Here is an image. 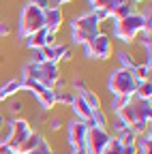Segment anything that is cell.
<instances>
[{
  "mask_svg": "<svg viewBox=\"0 0 152 154\" xmlns=\"http://www.w3.org/2000/svg\"><path fill=\"white\" fill-rule=\"evenodd\" d=\"M62 22H64V13H62L60 7H49V9L45 11V24H43V28H45L47 32H54V34H56V32L60 30Z\"/></svg>",
  "mask_w": 152,
  "mask_h": 154,
  "instance_id": "11",
  "label": "cell"
},
{
  "mask_svg": "<svg viewBox=\"0 0 152 154\" xmlns=\"http://www.w3.org/2000/svg\"><path fill=\"white\" fill-rule=\"evenodd\" d=\"M79 96H82V99L88 103V107H90V109H101V99H99V96L94 94L90 88L82 90V92H79Z\"/></svg>",
  "mask_w": 152,
  "mask_h": 154,
  "instance_id": "20",
  "label": "cell"
},
{
  "mask_svg": "<svg viewBox=\"0 0 152 154\" xmlns=\"http://www.w3.org/2000/svg\"><path fill=\"white\" fill-rule=\"evenodd\" d=\"M73 86H75V88H77L79 92L88 88V86H86V82H84V77H75V79H73Z\"/></svg>",
  "mask_w": 152,
  "mask_h": 154,
  "instance_id": "29",
  "label": "cell"
},
{
  "mask_svg": "<svg viewBox=\"0 0 152 154\" xmlns=\"http://www.w3.org/2000/svg\"><path fill=\"white\" fill-rule=\"evenodd\" d=\"M116 116L126 126L135 124V122H150L152 120V105H150V101H141V99H135V96H133L131 103L124 109H120Z\"/></svg>",
  "mask_w": 152,
  "mask_h": 154,
  "instance_id": "5",
  "label": "cell"
},
{
  "mask_svg": "<svg viewBox=\"0 0 152 154\" xmlns=\"http://www.w3.org/2000/svg\"><path fill=\"white\" fill-rule=\"evenodd\" d=\"M133 2H144V0H133Z\"/></svg>",
  "mask_w": 152,
  "mask_h": 154,
  "instance_id": "39",
  "label": "cell"
},
{
  "mask_svg": "<svg viewBox=\"0 0 152 154\" xmlns=\"http://www.w3.org/2000/svg\"><path fill=\"white\" fill-rule=\"evenodd\" d=\"M71 109H73V113H75V116H77L75 120H82V122H86V124L90 126V118H92V111H94V109H90V107H88V103L82 99L79 94L75 96V101L71 103Z\"/></svg>",
  "mask_w": 152,
  "mask_h": 154,
  "instance_id": "12",
  "label": "cell"
},
{
  "mask_svg": "<svg viewBox=\"0 0 152 154\" xmlns=\"http://www.w3.org/2000/svg\"><path fill=\"white\" fill-rule=\"evenodd\" d=\"M28 2H30V5H34L36 9H41V11H47V9L51 7L49 0H28Z\"/></svg>",
  "mask_w": 152,
  "mask_h": 154,
  "instance_id": "27",
  "label": "cell"
},
{
  "mask_svg": "<svg viewBox=\"0 0 152 154\" xmlns=\"http://www.w3.org/2000/svg\"><path fill=\"white\" fill-rule=\"evenodd\" d=\"M150 96H152V82H139L137 90H135V99L150 101Z\"/></svg>",
  "mask_w": 152,
  "mask_h": 154,
  "instance_id": "21",
  "label": "cell"
},
{
  "mask_svg": "<svg viewBox=\"0 0 152 154\" xmlns=\"http://www.w3.org/2000/svg\"><path fill=\"white\" fill-rule=\"evenodd\" d=\"M7 126H9V135H7V139H2L0 143H2L7 150L15 152L24 139H28V135L32 133V128H30V122L28 120H22V118H17V120L11 118L7 122Z\"/></svg>",
  "mask_w": 152,
  "mask_h": 154,
  "instance_id": "6",
  "label": "cell"
},
{
  "mask_svg": "<svg viewBox=\"0 0 152 154\" xmlns=\"http://www.w3.org/2000/svg\"><path fill=\"white\" fill-rule=\"evenodd\" d=\"M88 124L82 120H73L67 126V139L71 150H84L86 148V137H88Z\"/></svg>",
  "mask_w": 152,
  "mask_h": 154,
  "instance_id": "10",
  "label": "cell"
},
{
  "mask_svg": "<svg viewBox=\"0 0 152 154\" xmlns=\"http://www.w3.org/2000/svg\"><path fill=\"white\" fill-rule=\"evenodd\" d=\"M20 79H22V77H20ZM22 86H24V90H28V92H32L36 96V101L41 103L43 111H47V109H51L56 105L54 88H47V86H43L39 82H32V79H22Z\"/></svg>",
  "mask_w": 152,
  "mask_h": 154,
  "instance_id": "8",
  "label": "cell"
},
{
  "mask_svg": "<svg viewBox=\"0 0 152 154\" xmlns=\"http://www.w3.org/2000/svg\"><path fill=\"white\" fill-rule=\"evenodd\" d=\"M2 154H15V152H11V150H7V152H2Z\"/></svg>",
  "mask_w": 152,
  "mask_h": 154,
  "instance_id": "38",
  "label": "cell"
},
{
  "mask_svg": "<svg viewBox=\"0 0 152 154\" xmlns=\"http://www.w3.org/2000/svg\"><path fill=\"white\" fill-rule=\"evenodd\" d=\"M28 154H54L51 152V148H49V143L45 141V139H41V143L39 146H36L32 152H28Z\"/></svg>",
  "mask_w": 152,
  "mask_h": 154,
  "instance_id": "26",
  "label": "cell"
},
{
  "mask_svg": "<svg viewBox=\"0 0 152 154\" xmlns=\"http://www.w3.org/2000/svg\"><path fill=\"white\" fill-rule=\"evenodd\" d=\"M150 73H152V64H137L135 71H133V75H135L137 82H150Z\"/></svg>",
  "mask_w": 152,
  "mask_h": 154,
  "instance_id": "22",
  "label": "cell"
},
{
  "mask_svg": "<svg viewBox=\"0 0 152 154\" xmlns=\"http://www.w3.org/2000/svg\"><path fill=\"white\" fill-rule=\"evenodd\" d=\"M137 79L133 71H124V69H116L109 73V79H107V88L113 96H135L137 90Z\"/></svg>",
  "mask_w": 152,
  "mask_h": 154,
  "instance_id": "2",
  "label": "cell"
},
{
  "mask_svg": "<svg viewBox=\"0 0 152 154\" xmlns=\"http://www.w3.org/2000/svg\"><path fill=\"white\" fill-rule=\"evenodd\" d=\"M144 19H146L144 13H135V11H133L129 17L113 22V36H116L118 41H122V43L135 41L137 34L144 30Z\"/></svg>",
  "mask_w": 152,
  "mask_h": 154,
  "instance_id": "3",
  "label": "cell"
},
{
  "mask_svg": "<svg viewBox=\"0 0 152 154\" xmlns=\"http://www.w3.org/2000/svg\"><path fill=\"white\" fill-rule=\"evenodd\" d=\"M116 139H118L122 146H135L137 135H135V133H133V131L126 126V128H122V131H118V133H116Z\"/></svg>",
  "mask_w": 152,
  "mask_h": 154,
  "instance_id": "18",
  "label": "cell"
},
{
  "mask_svg": "<svg viewBox=\"0 0 152 154\" xmlns=\"http://www.w3.org/2000/svg\"><path fill=\"white\" fill-rule=\"evenodd\" d=\"M99 32H101V22H99V17L94 15V11L75 17L73 24H71V36H73L75 45H86L90 38H94Z\"/></svg>",
  "mask_w": 152,
  "mask_h": 154,
  "instance_id": "1",
  "label": "cell"
},
{
  "mask_svg": "<svg viewBox=\"0 0 152 154\" xmlns=\"http://www.w3.org/2000/svg\"><path fill=\"white\" fill-rule=\"evenodd\" d=\"M133 13V5L131 2H124V5H118V7H113L109 9V19H113V22H118V19H124Z\"/></svg>",
  "mask_w": 152,
  "mask_h": 154,
  "instance_id": "16",
  "label": "cell"
},
{
  "mask_svg": "<svg viewBox=\"0 0 152 154\" xmlns=\"http://www.w3.org/2000/svg\"><path fill=\"white\" fill-rule=\"evenodd\" d=\"M2 152H7V148H5L2 143H0V154H2Z\"/></svg>",
  "mask_w": 152,
  "mask_h": 154,
  "instance_id": "37",
  "label": "cell"
},
{
  "mask_svg": "<svg viewBox=\"0 0 152 154\" xmlns=\"http://www.w3.org/2000/svg\"><path fill=\"white\" fill-rule=\"evenodd\" d=\"M118 62H120V69H124V71H135V66H137L133 54H129V51H118Z\"/></svg>",
  "mask_w": 152,
  "mask_h": 154,
  "instance_id": "19",
  "label": "cell"
},
{
  "mask_svg": "<svg viewBox=\"0 0 152 154\" xmlns=\"http://www.w3.org/2000/svg\"><path fill=\"white\" fill-rule=\"evenodd\" d=\"M113 137L109 135L107 128H99V126H90L88 128V137H86V154H101L105 143Z\"/></svg>",
  "mask_w": 152,
  "mask_h": 154,
  "instance_id": "9",
  "label": "cell"
},
{
  "mask_svg": "<svg viewBox=\"0 0 152 154\" xmlns=\"http://www.w3.org/2000/svg\"><path fill=\"white\" fill-rule=\"evenodd\" d=\"M41 139H43V137H41V135L32 131V133L28 135V139H24V141L20 143V148H17V150H15V154H28V152H32V150H34L36 146H39V143H41Z\"/></svg>",
  "mask_w": 152,
  "mask_h": 154,
  "instance_id": "14",
  "label": "cell"
},
{
  "mask_svg": "<svg viewBox=\"0 0 152 154\" xmlns=\"http://www.w3.org/2000/svg\"><path fill=\"white\" fill-rule=\"evenodd\" d=\"M22 90H24V86H22V79H20V77L9 79L5 86H0V103L7 101V99H11V96H15L17 92H22Z\"/></svg>",
  "mask_w": 152,
  "mask_h": 154,
  "instance_id": "13",
  "label": "cell"
},
{
  "mask_svg": "<svg viewBox=\"0 0 152 154\" xmlns=\"http://www.w3.org/2000/svg\"><path fill=\"white\" fill-rule=\"evenodd\" d=\"M45 24V11L36 9L34 5L26 2L22 7V13H20V26H17V32H20L22 38H28L30 34H34L36 30H41Z\"/></svg>",
  "mask_w": 152,
  "mask_h": 154,
  "instance_id": "4",
  "label": "cell"
},
{
  "mask_svg": "<svg viewBox=\"0 0 152 154\" xmlns=\"http://www.w3.org/2000/svg\"><path fill=\"white\" fill-rule=\"evenodd\" d=\"M131 99H133V96H113V99H111V111L118 113L120 109H124L131 103Z\"/></svg>",
  "mask_w": 152,
  "mask_h": 154,
  "instance_id": "25",
  "label": "cell"
},
{
  "mask_svg": "<svg viewBox=\"0 0 152 154\" xmlns=\"http://www.w3.org/2000/svg\"><path fill=\"white\" fill-rule=\"evenodd\" d=\"M71 58H73V51L67 47V49H64V54H62V58H60V62H69Z\"/></svg>",
  "mask_w": 152,
  "mask_h": 154,
  "instance_id": "33",
  "label": "cell"
},
{
  "mask_svg": "<svg viewBox=\"0 0 152 154\" xmlns=\"http://www.w3.org/2000/svg\"><path fill=\"white\" fill-rule=\"evenodd\" d=\"M22 107H24V105H22V101H13V103H11V111H13V113H20V111H22Z\"/></svg>",
  "mask_w": 152,
  "mask_h": 154,
  "instance_id": "30",
  "label": "cell"
},
{
  "mask_svg": "<svg viewBox=\"0 0 152 154\" xmlns=\"http://www.w3.org/2000/svg\"><path fill=\"white\" fill-rule=\"evenodd\" d=\"M90 126H99V128H109V118L103 109H94L92 118H90Z\"/></svg>",
  "mask_w": 152,
  "mask_h": 154,
  "instance_id": "17",
  "label": "cell"
},
{
  "mask_svg": "<svg viewBox=\"0 0 152 154\" xmlns=\"http://www.w3.org/2000/svg\"><path fill=\"white\" fill-rule=\"evenodd\" d=\"M45 36H47V30L41 28V30H36L34 34H30L28 38H24V41H26V45L30 49H41V47H45Z\"/></svg>",
  "mask_w": 152,
  "mask_h": 154,
  "instance_id": "15",
  "label": "cell"
},
{
  "mask_svg": "<svg viewBox=\"0 0 152 154\" xmlns=\"http://www.w3.org/2000/svg\"><path fill=\"white\" fill-rule=\"evenodd\" d=\"M111 126H113V131H116V133H118V131H122V128H126V124L118 118L116 113H113V122H111Z\"/></svg>",
  "mask_w": 152,
  "mask_h": 154,
  "instance_id": "28",
  "label": "cell"
},
{
  "mask_svg": "<svg viewBox=\"0 0 152 154\" xmlns=\"http://www.w3.org/2000/svg\"><path fill=\"white\" fill-rule=\"evenodd\" d=\"M60 124H62V120H60V118H54V120L49 122V128H51V131H58V128H60Z\"/></svg>",
  "mask_w": 152,
  "mask_h": 154,
  "instance_id": "31",
  "label": "cell"
},
{
  "mask_svg": "<svg viewBox=\"0 0 152 154\" xmlns=\"http://www.w3.org/2000/svg\"><path fill=\"white\" fill-rule=\"evenodd\" d=\"M122 148H124V146H122L116 137H111V139L105 143V148H103V152H101V154H120V152H122Z\"/></svg>",
  "mask_w": 152,
  "mask_h": 154,
  "instance_id": "24",
  "label": "cell"
},
{
  "mask_svg": "<svg viewBox=\"0 0 152 154\" xmlns=\"http://www.w3.org/2000/svg\"><path fill=\"white\" fill-rule=\"evenodd\" d=\"M9 32H11V26H9V24H5V22H2V24H0V36H7V34H9Z\"/></svg>",
  "mask_w": 152,
  "mask_h": 154,
  "instance_id": "32",
  "label": "cell"
},
{
  "mask_svg": "<svg viewBox=\"0 0 152 154\" xmlns=\"http://www.w3.org/2000/svg\"><path fill=\"white\" fill-rule=\"evenodd\" d=\"M5 126H7V118H5L2 113H0V128H5Z\"/></svg>",
  "mask_w": 152,
  "mask_h": 154,
  "instance_id": "34",
  "label": "cell"
},
{
  "mask_svg": "<svg viewBox=\"0 0 152 154\" xmlns=\"http://www.w3.org/2000/svg\"><path fill=\"white\" fill-rule=\"evenodd\" d=\"M84 51H86L88 58H92V60H107V58L111 56V51H113L109 34L99 32L94 38H90V41L84 45Z\"/></svg>",
  "mask_w": 152,
  "mask_h": 154,
  "instance_id": "7",
  "label": "cell"
},
{
  "mask_svg": "<svg viewBox=\"0 0 152 154\" xmlns=\"http://www.w3.org/2000/svg\"><path fill=\"white\" fill-rule=\"evenodd\" d=\"M69 154H86V150H71Z\"/></svg>",
  "mask_w": 152,
  "mask_h": 154,
  "instance_id": "36",
  "label": "cell"
},
{
  "mask_svg": "<svg viewBox=\"0 0 152 154\" xmlns=\"http://www.w3.org/2000/svg\"><path fill=\"white\" fill-rule=\"evenodd\" d=\"M71 0H56V7H62V5H69Z\"/></svg>",
  "mask_w": 152,
  "mask_h": 154,
  "instance_id": "35",
  "label": "cell"
},
{
  "mask_svg": "<svg viewBox=\"0 0 152 154\" xmlns=\"http://www.w3.org/2000/svg\"><path fill=\"white\" fill-rule=\"evenodd\" d=\"M75 92H69V90H54V99L56 103H62V105H71L75 101Z\"/></svg>",
  "mask_w": 152,
  "mask_h": 154,
  "instance_id": "23",
  "label": "cell"
}]
</instances>
